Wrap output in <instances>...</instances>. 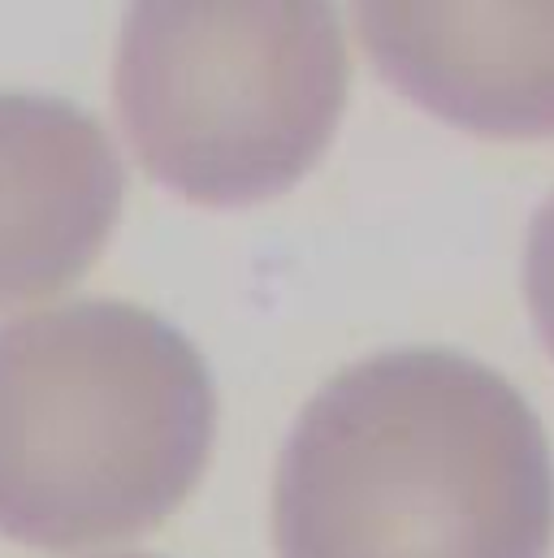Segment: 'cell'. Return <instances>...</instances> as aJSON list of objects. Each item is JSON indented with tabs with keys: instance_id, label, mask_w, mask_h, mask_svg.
Wrapping results in <instances>:
<instances>
[{
	"instance_id": "cell-2",
	"label": "cell",
	"mask_w": 554,
	"mask_h": 558,
	"mask_svg": "<svg viewBox=\"0 0 554 558\" xmlns=\"http://www.w3.org/2000/svg\"><path fill=\"white\" fill-rule=\"evenodd\" d=\"M213 424L200 351L147 307L87 299L0 325V533L74 550L160 524Z\"/></svg>"
},
{
	"instance_id": "cell-3",
	"label": "cell",
	"mask_w": 554,
	"mask_h": 558,
	"mask_svg": "<svg viewBox=\"0 0 554 558\" xmlns=\"http://www.w3.org/2000/svg\"><path fill=\"white\" fill-rule=\"evenodd\" d=\"M347 44L325 4L156 0L122 22L113 92L138 160L195 204H252L334 140Z\"/></svg>"
},
{
	"instance_id": "cell-7",
	"label": "cell",
	"mask_w": 554,
	"mask_h": 558,
	"mask_svg": "<svg viewBox=\"0 0 554 558\" xmlns=\"http://www.w3.org/2000/svg\"><path fill=\"white\" fill-rule=\"evenodd\" d=\"M118 558H152V555H118Z\"/></svg>"
},
{
	"instance_id": "cell-4",
	"label": "cell",
	"mask_w": 554,
	"mask_h": 558,
	"mask_svg": "<svg viewBox=\"0 0 554 558\" xmlns=\"http://www.w3.org/2000/svg\"><path fill=\"white\" fill-rule=\"evenodd\" d=\"M122 160L70 100L0 92V312L52 299L105 252Z\"/></svg>"
},
{
	"instance_id": "cell-6",
	"label": "cell",
	"mask_w": 554,
	"mask_h": 558,
	"mask_svg": "<svg viewBox=\"0 0 554 558\" xmlns=\"http://www.w3.org/2000/svg\"><path fill=\"white\" fill-rule=\"evenodd\" d=\"M525 286H529V307L533 320L546 338L554 355V199L538 213L529 230V260H525Z\"/></svg>"
},
{
	"instance_id": "cell-5",
	"label": "cell",
	"mask_w": 554,
	"mask_h": 558,
	"mask_svg": "<svg viewBox=\"0 0 554 558\" xmlns=\"http://www.w3.org/2000/svg\"><path fill=\"white\" fill-rule=\"evenodd\" d=\"M360 35L386 78L446 122L554 131V9L364 4Z\"/></svg>"
},
{
	"instance_id": "cell-1",
	"label": "cell",
	"mask_w": 554,
	"mask_h": 558,
	"mask_svg": "<svg viewBox=\"0 0 554 558\" xmlns=\"http://www.w3.org/2000/svg\"><path fill=\"white\" fill-rule=\"evenodd\" d=\"M274 542L277 558H546V433L477 360H364L325 381L286 437Z\"/></svg>"
}]
</instances>
